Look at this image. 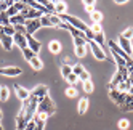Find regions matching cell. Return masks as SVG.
Listing matches in <instances>:
<instances>
[{
	"label": "cell",
	"instance_id": "30",
	"mask_svg": "<svg viewBox=\"0 0 133 130\" xmlns=\"http://www.w3.org/2000/svg\"><path fill=\"white\" fill-rule=\"evenodd\" d=\"M117 127L120 130H128L130 128V120L128 119H120L119 122H117Z\"/></svg>",
	"mask_w": 133,
	"mask_h": 130
},
{
	"label": "cell",
	"instance_id": "24",
	"mask_svg": "<svg viewBox=\"0 0 133 130\" xmlns=\"http://www.w3.org/2000/svg\"><path fill=\"white\" fill-rule=\"evenodd\" d=\"M10 98V88L6 85H0V100L2 101H6Z\"/></svg>",
	"mask_w": 133,
	"mask_h": 130
},
{
	"label": "cell",
	"instance_id": "18",
	"mask_svg": "<svg viewBox=\"0 0 133 130\" xmlns=\"http://www.w3.org/2000/svg\"><path fill=\"white\" fill-rule=\"evenodd\" d=\"M29 64H31V68H32L34 71H40V69H43V63H42V60L37 56V55L29 61Z\"/></svg>",
	"mask_w": 133,
	"mask_h": 130
},
{
	"label": "cell",
	"instance_id": "50",
	"mask_svg": "<svg viewBox=\"0 0 133 130\" xmlns=\"http://www.w3.org/2000/svg\"><path fill=\"white\" fill-rule=\"evenodd\" d=\"M0 130H3V127H2V124H0Z\"/></svg>",
	"mask_w": 133,
	"mask_h": 130
},
{
	"label": "cell",
	"instance_id": "32",
	"mask_svg": "<svg viewBox=\"0 0 133 130\" xmlns=\"http://www.w3.org/2000/svg\"><path fill=\"white\" fill-rule=\"evenodd\" d=\"M120 37H123V39H127V40H131L133 39V27H127V29L120 34Z\"/></svg>",
	"mask_w": 133,
	"mask_h": 130
},
{
	"label": "cell",
	"instance_id": "3",
	"mask_svg": "<svg viewBox=\"0 0 133 130\" xmlns=\"http://www.w3.org/2000/svg\"><path fill=\"white\" fill-rule=\"evenodd\" d=\"M87 45H88V50H91L93 56L96 58V60L103 61V60H106V58H108V56H106V51H104V50H103L95 40H87Z\"/></svg>",
	"mask_w": 133,
	"mask_h": 130
},
{
	"label": "cell",
	"instance_id": "22",
	"mask_svg": "<svg viewBox=\"0 0 133 130\" xmlns=\"http://www.w3.org/2000/svg\"><path fill=\"white\" fill-rule=\"evenodd\" d=\"M90 18H91V24H101V21H103V13L98 11V10H95L90 15Z\"/></svg>",
	"mask_w": 133,
	"mask_h": 130
},
{
	"label": "cell",
	"instance_id": "4",
	"mask_svg": "<svg viewBox=\"0 0 133 130\" xmlns=\"http://www.w3.org/2000/svg\"><path fill=\"white\" fill-rule=\"evenodd\" d=\"M31 96H34L35 100H39V101H42L46 95H48V87L46 85H37V87H34L31 92Z\"/></svg>",
	"mask_w": 133,
	"mask_h": 130
},
{
	"label": "cell",
	"instance_id": "28",
	"mask_svg": "<svg viewBox=\"0 0 133 130\" xmlns=\"http://www.w3.org/2000/svg\"><path fill=\"white\" fill-rule=\"evenodd\" d=\"M82 85H83V92H85V93H91V92L95 90V85H93V82H91V80L82 82Z\"/></svg>",
	"mask_w": 133,
	"mask_h": 130
},
{
	"label": "cell",
	"instance_id": "31",
	"mask_svg": "<svg viewBox=\"0 0 133 130\" xmlns=\"http://www.w3.org/2000/svg\"><path fill=\"white\" fill-rule=\"evenodd\" d=\"M87 50H88V45H85V47H77L75 48V56L83 58L85 55H87Z\"/></svg>",
	"mask_w": 133,
	"mask_h": 130
},
{
	"label": "cell",
	"instance_id": "47",
	"mask_svg": "<svg viewBox=\"0 0 133 130\" xmlns=\"http://www.w3.org/2000/svg\"><path fill=\"white\" fill-rule=\"evenodd\" d=\"M5 35V32H3V26H0V39Z\"/></svg>",
	"mask_w": 133,
	"mask_h": 130
},
{
	"label": "cell",
	"instance_id": "33",
	"mask_svg": "<svg viewBox=\"0 0 133 130\" xmlns=\"http://www.w3.org/2000/svg\"><path fill=\"white\" fill-rule=\"evenodd\" d=\"M0 26H10V16L6 13H0Z\"/></svg>",
	"mask_w": 133,
	"mask_h": 130
},
{
	"label": "cell",
	"instance_id": "40",
	"mask_svg": "<svg viewBox=\"0 0 133 130\" xmlns=\"http://www.w3.org/2000/svg\"><path fill=\"white\" fill-rule=\"evenodd\" d=\"M13 5H15V8H16V10L18 11H24L26 10V8H27V5H26V2H13Z\"/></svg>",
	"mask_w": 133,
	"mask_h": 130
},
{
	"label": "cell",
	"instance_id": "21",
	"mask_svg": "<svg viewBox=\"0 0 133 130\" xmlns=\"http://www.w3.org/2000/svg\"><path fill=\"white\" fill-rule=\"evenodd\" d=\"M40 3L43 5V8L46 10L48 15H55V2H50V0H42Z\"/></svg>",
	"mask_w": 133,
	"mask_h": 130
},
{
	"label": "cell",
	"instance_id": "48",
	"mask_svg": "<svg viewBox=\"0 0 133 130\" xmlns=\"http://www.w3.org/2000/svg\"><path fill=\"white\" fill-rule=\"evenodd\" d=\"M128 93H130V95H133V85L130 87V90H128Z\"/></svg>",
	"mask_w": 133,
	"mask_h": 130
},
{
	"label": "cell",
	"instance_id": "16",
	"mask_svg": "<svg viewBox=\"0 0 133 130\" xmlns=\"http://www.w3.org/2000/svg\"><path fill=\"white\" fill-rule=\"evenodd\" d=\"M87 109H88V98L87 96H83L79 100V105H77V113L80 116H83L85 113H87Z\"/></svg>",
	"mask_w": 133,
	"mask_h": 130
},
{
	"label": "cell",
	"instance_id": "11",
	"mask_svg": "<svg viewBox=\"0 0 133 130\" xmlns=\"http://www.w3.org/2000/svg\"><path fill=\"white\" fill-rule=\"evenodd\" d=\"M119 47L123 50V51H125L127 55H128V56H130V55H133V50H131V42L130 40H127V39H123V37H120L119 35Z\"/></svg>",
	"mask_w": 133,
	"mask_h": 130
},
{
	"label": "cell",
	"instance_id": "8",
	"mask_svg": "<svg viewBox=\"0 0 133 130\" xmlns=\"http://www.w3.org/2000/svg\"><path fill=\"white\" fill-rule=\"evenodd\" d=\"M40 18L39 20H27L26 21V34H29V35H34L37 31H40Z\"/></svg>",
	"mask_w": 133,
	"mask_h": 130
},
{
	"label": "cell",
	"instance_id": "46",
	"mask_svg": "<svg viewBox=\"0 0 133 130\" xmlns=\"http://www.w3.org/2000/svg\"><path fill=\"white\" fill-rule=\"evenodd\" d=\"M127 82L130 83V85H133V76H131V74H128V79H127Z\"/></svg>",
	"mask_w": 133,
	"mask_h": 130
},
{
	"label": "cell",
	"instance_id": "34",
	"mask_svg": "<svg viewBox=\"0 0 133 130\" xmlns=\"http://www.w3.org/2000/svg\"><path fill=\"white\" fill-rule=\"evenodd\" d=\"M21 51H23V55H24V58H26L27 63H29V61L35 56V53H34L32 50H29V48H24V50H21Z\"/></svg>",
	"mask_w": 133,
	"mask_h": 130
},
{
	"label": "cell",
	"instance_id": "35",
	"mask_svg": "<svg viewBox=\"0 0 133 130\" xmlns=\"http://www.w3.org/2000/svg\"><path fill=\"white\" fill-rule=\"evenodd\" d=\"M83 71H85V68L82 66V64H79V63H77V64H74V66H72V74H75L77 77L80 76V74H82Z\"/></svg>",
	"mask_w": 133,
	"mask_h": 130
},
{
	"label": "cell",
	"instance_id": "14",
	"mask_svg": "<svg viewBox=\"0 0 133 130\" xmlns=\"http://www.w3.org/2000/svg\"><path fill=\"white\" fill-rule=\"evenodd\" d=\"M0 43H2V47H3V50H6V51H11V48H13V37H10V35H3L2 39H0Z\"/></svg>",
	"mask_w": 133,
	"mask_h": 130
},
{
	"label": "cell",
	"instance_id": "6",
	"mask_svg": "<svg viewBox=\"0 0 133 130\" xmlns=\"http://www.w3.org/2000/svg\"><path fill=\"white\" fill-rule=\"evenodd\" d=\"M23 69L18 66H6V68H0V76H6V77H16L21 76Z\"/></svg>",
	"mask_w": 133,
	"mask_h": 130
},
{
	"label": "cell",
	"instance_id": "49",
	"mask_svg": "<svg viewBox=\"0 0 133 130\" xmlns=\"http://www.w3.org/2000/svg\"><path fill=\"white\" fill-rule=\"evenodd\" d=\"M2 116H3V114H2V109H0V120H2Z\"/></svg>",
	"mask_w": 133,
	"mask_h": 130
},
{
	"label": "cell",
	"instance_id": "38",
	"mask_svg": "<svg viewBox=\"0 0 133 130\" xmlns=\"http://www.w3.org/2000/svg\"><path fill=\"white\" fill-rule=\"evenodd\" d=\"M90 31L93 32V35L95 34H99V32H104L103 27H101V24H90Z\"/></svg>",
	"mask_w": 133,
	"mask_h": 130
},
{
	"label": "cell",
	"instance_id": "44",
	"mask_svg": "<svg viewBox=\"0 0 133 130\" xmlns=\"http://www.w3.org/2000/svg\"><path fill=\"white\" fill-rule=\"evenodd\" d=\"M15 31L18 34H26V26H15Z\"/></svg>",
	"mask_w": 133,
	"mask_h": 130
},
{
	"label": "cell",
	"instance_id": "10",
	"mask_svg": "<svg viewBox=\"0 0 133 130\" xmlns=\"http://www.w3.org/2000/svg\"><path fill=\"white\" fill-rule=\"evenodd\" d=\"M43 127H45L43 120H39L37 117H34L32 120H29V122L26 124V128L24 130H43Z\"/></svg>",
	"mask_w": 133,
	"mask_h": 130
},
{
	"label": "cell",
	"instance_id": "51",
	"mask_svg": "<svg viewBox=\"0 0 133 130\" xmlns=\"http://www.w3.org/2000/svg\"><path fill=\"white\" fill-rule=\"evenodd\" d=\"M131 50H133V43H131Z\"/></svg>",
	"mask_w": 133,
	"mask_h": 130
},
{
	"label": "cell",
	"instance_id": "13",
	"mask_svg": "<svg viewBox=\"0 0 133 130\" xmlns=\"http://www.w3.org/2000/svg\"><path fill=\"white\" fill-rule=\"evenodd\" d=\"M120 111H123V113H130V111H133V95L127 93L125 101H123V105L120 106Z\"/></svg>",
	"mask_w": 133,
	"mask_h": 130
},
{
	"label": "cell",
	"instance_id": "5",
	"mask_svg": "<svg viewBox=\"0 0 133 130\" xmlns=\"http://www.w3.org/2000/svg\"><path fill=\"white\" fill-rule=\"evenodd\" d=\"M26 40H27V48L32 50L35 55H39L40 50H42V43L35 39L34 35H29V34H26Z\"/></svg>",
	"mask_w": 133,
	"mask_h": 130
},
{
	"label": "cell",
	"instance_id": "36",
	"mask_svg": "<svg viewBox=\"0 0 133 130\" xmlns=\"http://www.w3.org/2000/svg\"><path fill=\"white\" fill-rule=\"evenodd\" d=\"M40 24H42V27H53L51 26V21L48 20V15H43L40 18Z\"/></svg>",
	"mask_w": 133,
	"mask_h": 130
},
{
	"label": "cell",
	"instance_id": "41",
	"mask_svg": "<svg viewBox=\"0 0 133 130\" xmlns=\"http://www.w3.org/2000/svg\"><path fill=\"white\" fill-rule=\"evenodd\" d=\"M6 15L10 16V18H15V16H18V15H19V11H18L16 8H15V5H11V6L6 10Z\"/></svg>",
	"mask_w": 133,
	"mask_h": 130
},
{
	"label": "cell",
	"instance_id": "37",
	"mask_svg": "<svg viewBox=\"0 0 133 130\" xmlns=\"http://www.w3.org/2000/svg\"><path fill=\"white\" fill-rule=\"evenodd\" d=\"M3 32H5V35H10V37H13L15 34H16V31H15V26H5L3 27Z\"/></svg>",
	"mask_w": 133,
	"mask_h": 130
},
{
	"label": "cell",
	"instance_id": "42",
	"mask_svg": "<svg viewBox=\"0 0 133 130\" xmlns=\"http://www.w3.org/2000/svg\"><path fill=\"white\" fill-rule=\"evenodd\" d=\"M79 80L80 82H87V80H91V77H90V72L88 71H83L80 76H79Z\"/></svg>",
	"mask_w": 133,
	"mask_h": 130
},
{
	"label": "cell",
	"instance_id": "17",
	"mask_svg": "<svg viewBox=\"0 0 133 130\" xmlns=\"http://www.w3.org/2000/svg\"><path fill=\"white\" fill-rule=\"evenodd\" d=\"M48 50H50L51 53H55V55H59L61 50H63V45H61L59 40H51V42L48 43Z\"/></svg>",
	"mask_w": 133,
	"mask_h": 130
},
{
	"label": "cell",
	"instance_id": "1",
	"mask_svg": "<svg viewBox=\"0 0 133 130\" xmlns=\"http://www.w3.org/2000/svg\"><path fill=\"white\" fill-rule=\"evenodd\" d=\"M55 113H56V105H55V101L50 98V95H46L39 103V106H37V111H35V116L34 117L46 122V119L51 117Z\"/></svg>",
	"mask_w": 133,
	"mask_h": 130
},
{
	"label": "cell",
	"instance_id": "7",
	"mask_svg": "<svg viewBox=\"0 0 133 130\" xmlns=\"http://www.w3.org/2000/svg\"><path fill=\"white\" fill-rule=\"evenodd\" d=\"M109 96H111V100L116 103L119 108L123 105V101H125V96H127V93H120V92L117 90V88H109Z\"/></svg>",
	"mask_w": 133,
	"mask_h": 130
},
{
	"label": "cell",
	"instance_id": "26",
	"mask_svg": "<svg viewBox=\"0 0 133 130\" xmlns=\"http://www.w3.org/2000/svg\"><path fill=\"white\" fill-rule=\"evenodd\" d=\"M13 5L11 0H0V13H6V10Z\"/></svg>",
	"mask_w": 133,
	"mask_h": 130
},
{
	"label": "cell",
	"instance_id": "43",
	"mask_svg": "<svg viewBox=\"0 0 133 130\" xmlns=\"http://www.w3.org/2000/svg\"><path fill=\"white\" fill-rule=\"evenodd\" d=\"M66 80H68L71 85H74V87H75V83L79 82V77L75 76V74H71V76H68V79H66Z\"/></svg>",
	"mask_w": 133,
	"mask_h": 130
},
{
	"label": "cell",
	"instance_id": "45",
	"mask_svg": "<svg viewBox=\"0 0 133 130\" xmlns=\"http://www.w3.org/2000/svg\"><path fill=\"white\" fill-rule=\"evenodd\" d=\"M114 3L116 5H123V3H127V0H114Z\"/></svg>",
	"mask_w": 133,
	"mask_h": 130
},
{
	"label": "cell",
	"instance_id": "2",
	"mask_svg": "<svg viewBox=\"0 0 133 130\" xmlns=\"http://www.w3.org/2000/svg\"><path fill=\"white\" fill-rule=\"evenodd\" d=\"M59 18H61L63 23H68L71 27H74V29H79V31H82V32H87V31L90 29V26L85 24V23L80 20V18H77V16H72V15L64 13V15H61Z\"/></svg>",
	"mask_w": 133,
	"mask_h": 130
},
{
	"label": "cell",
	"instance_id": "20",
	"mask_svg": "<svg viewBox=\"0 0 133 130\" xmlns=\"http://www.w3.org/2000/svg\"><path fill=\"white\" fill-rule=\"evenodd\" d=\"M10 24L11 26H26V20H24V16L19 13L15 18H10Z\"/></svg>",
	"mask_w": 133,
	"mask_h": 130
},
{
	"label": "cell",
	"instance_id": "9",
	"mask_svg": "<svg viewBox=\"0 0 133 130\" xmlns=\"http://www.w3.org/2000/svg\"><path fill=\"white\" fill-rule=\"evenodd\" d=\"M13 43L16 45L18 48H21V50H24V48H27V40H26V34H15L13 35Z\"/></svg>",
	"mask_w": 133,
	"mask_h": 130
},
{
	"label": "cell",
	"instance_id": "27",
	"mask_svg": "<svg viewBox=\"0 0 133 130\" xmlns=\"http://www.w3.org/2000/svg\"><path fill=\"white\" fill-rule=\"evenodd\" d=\"M93 40L96 42L99 47L104 50V32H99V34H95V37H93Z\"/></svg>",
	"mask_w": 133,
	"mask_h": 130
},
{
	"label": "cell",
	"instance_id": "39",
	"mask_svg": "<svg viewBox=\"0 0 133 130\" xmlns=\"http://www.w3.org/2000/svg\"><path fill=\"white\" fill-rule=\"evenodd\" d=\"M74 40V47L77 48V47H85V45H87V39H72Z\"/></svg>",
	"mask_w": 133,
	"mask_h": 130
},
{
	"label": "cell",
	"instance_id": "23",
	"mask_svg": "<svg viewBox=\"0 0 133 130\" xmlns=\"http://www.w3.org/2000/svg\"><path fill=\"white\" fill-rule=\"evenodd\" d=\"M83 5H85V11H87L88 15H91L95 11V5H96V2H95V0H83Z\"/></svg>",
	"mask_w": 133,
	"mask_h": 130
},
{
	"label": "cell",
	"instance_id": "19",
	"mask_svg": "<svg viewBox=\"0 0 133 130\" xmlns=\"http://www.w3.org/2000/svg\"><path fill=\"white\" fill-rule=\"evenodd\" d=\"M59 64H61V76L64 79H68V76H71V74H72V66L63 63V60H59Z\"/></svg>",
	"mask_w": 133,
	"mask_h": 130
},
{
	"label": "cell",
	"instance_id": "29",
	"mask_svg": "<svg viewBox=\"0 0 133 130\" xmlns=\"http://www.w3.org/2000/svg\"><path fill=\"white\" fill-rule=\"evenodd\" d=\"M64 93H66V96H69V98H74L75 95H77V88H75L74 85H69V87H66Z\"/></svg>",
	"mask_w": 133,
	"mask_h": 130
},
{
	"label": "cell",
	"instance_id": "15",
	"mask_svg": "<svg viewBox=\"0 0 133 130\" xmlns=\"http://www.w3.org/2000/svg\"><path fill=\"white\" fill-rule=\"evenodd\" d=\"M66 10H68V3H66V2H63V0H58V2H55V15L61 16V15L66 13Z\"/></svg>",
	"mask_w": 133,
	"mask_h": 130
},
{
	"label": "cell",
	"instance_id": "12",
	"mask_svg": "<svg viewBox=\"0 0 133 130\" xmlns=\"http://www.w3.org/2000/svg\"><path fill=\"white\" fill-rule=\"evenodd\" d=\"M15 93L18 95V98H19L21 101H26L27 98H29V90L21 87V85H18V83H15Z\"/></svg>",
	"mask_w": 133,
	"mask_h": 130
},
{
	"label": "cell",
	"instance_id": "25",
	"mask_svg": "<svg viewBox=\"0 0 133 130\" xmlns=\"http://www.w3.org/2000/svg\"><path fill=\"white\" fill-rule=\"evenodd\" d=\"M48 20L51 21V26L53 27H58V29H59V26H61V18L58 16V15H48Z\"/></svg>",
	"mask_w": 133,
	"mask_h": 130
}]
</instances>
